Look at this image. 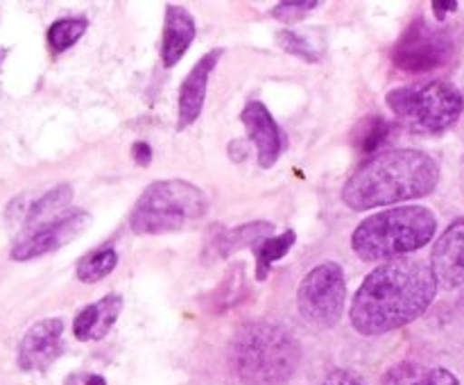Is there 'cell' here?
I'll return each instance as SVG.
<instances>
[{"instance_id":"20","label":"cell","mask_w":464,"mask_h":385,"mask_svg":"<svg viewBox=\"0 0 464 385\" xmlns=\"http://www.w3.org/2000/svg\"><path fill=\"white\" fill-rule=\"evenodd\" d=\"M295 240H297V234H295L293 229L284 231V234L279 236H270L267 240H263L261 245H256L254 247V254H256V265H258V279H266L267 272H270L272 263H276L279 258H284L285 254L290 252V247L295 245Z\"/></svg>"},{"instance_id":"19","label":"cell","mask_w":464,"mask_h":385,"mask_svg":"<svg viewBox=\"0 0 464 385\" xmlns=\"http://www.w3.org/2000/svg\"><path fill=\"white\" fill-rule=\"evenodd\" d=\"M118 265V252L113 247H100L93 252L84 254L77 261V279L84 284H95L102 281L104 276L111 274Z\"/></svg>"},{"instance_id":"28","label":"cell","mask_w":464,"mask_h":385,"mask_svg":"<svg viewBox=\"0 0 464 385\" xmlns=\"http://www.w3.org/2000/svg\"><path fill=\"white\" fill-rule=\"evenodd\" d=\"M86 385H107V380H104L102 376H89Z\"/></svg>"},{"instance_id":"21","label":"cell","mask_w":464,"mask_h":385,"mask_svg":"<svg viewBox=\"0 0 464 385\" xmlns=\"http://www.w3.org/2000/svg\"><path fill=\"white\" fill-rule=\"evenodd\" d=\"M89 27L86 18H59L50 25L48 30V43L54 53H63L71 45H75L82 39V34Z\"/></svg>"},{"instance_id":"27","label":"cell","mask_w":464,"mask_h":385,"mask_svg":"<svg viewBox=\"0 0 464 385\" xmlns=\"http://www.w3.org/2000/svg\"><path fill=\"white\" fill-rule=\"evenodd\" d=\"M456 9H458V3H440V0H433V12L440 21H442L449 12H456Z\"/></svg>"},{"instance_id":"13","label":"cell","mask_w":464,"mask_h":385,"mask_svg":"<svg viewBox=\"0 0 464 385\" xmlns=\"http://www.w3.org/2000/svg\"><path fill=\"white\" fill-rule=\"evenodd\" d=\"M220 57V48L211 50L184 77V82L179 86V98H177V130H186V127L193 125L199 118V113L204 109V100H207L208 77L216 71Z\"/></svg>"},{"instance_id":"9","label":"cell","mask_w":464,"mask_h":385,"mask_svg":"<svg viewBox=\"0 0 464 385\" xmlns=\"http://www.w3.org/2000/svg\"><path fill=\"white\" fill-rule=\"evenodd\" d=\"M89 225L91 216L86 211H82V208L63 213L62 217L48 222V225L36 226V229H27L25 234L14 243L12 258L14 261H32V258H39L44 256V254L54 252V249L63 247L66 243L75 240Z\"/></svg>"},{"instance_id":"24","label":"cell","mask_w":464,"mask_h":385,"mask_svg":"<svg viewBox=\"0 0 464 385\" xmlns=\"http://www.w3.org/2000/svg\"><path fill=\"white\" fill-rule=\"evenodd\" d=\"M317 5H320L317 0H285V3L275 5L270 14L276 18V21L288 25V23H297L302 21V18H306Z\"/></svg>"},{"instance_id":"25","label":"cell","mask_w":464,"mask_h":385,"mask_svg":"<svg viewBox=\"0 0 464 385\" xmlns=\"http://www.w3.org/2000/svg\"><path fill=\"white\" fill-rule=\"evenodd\" d=\"M320 385H367L356 371H349V370H335L322 380Z\"/></svg>"},{"instance_id":"10","label":"cell","mask_w":464,"mask_h":385,"mask_svg":"<svg viewBox=\"0 0 464 385\" xmlns=\"http://www.w3.org/2000/svg\"><path fill=\"white\" fill-rule=\"evenodd\" d=\"M63 322L59 317L41 320L23 335L18 347V365L27 371H44L63 351Z\"/></svg>"},{"instance_id":"16","label":"cell","mask_w":464,"mask_h":385,"mask_svg":"<svg viewBox=\"0 0 464 385\" xmlns=\"http://www.w3.org/2000/svg\"><path fill=\"white\" fill-rule=\"evenodd\" d=\"M275 231V225L266 220L247 222V225L234 226V229H222L218 231L216 240H213V252L216 256H229L236 249L243 247H256L263 240H267Z\"/></svg>"},{"instance_id":"6","label":"cell","mask_w":464,"mask_h":385,"mask_svg":"<svg viewBox=\"0 0 464 385\" xmlns=\"http://www.w3.org/2000/svg\"><path fill=\"white\" fill-rule=\"evenodd\" d=\"M394 118L415 134H442L460 120L464 95L449 82H424L392 89L385 98Z\"/></svg>"},{"instance_id":"7","label":"cell","mask_w":464,"mask_h":385,"mask_svg":"<svg viewBox=\"0 0 464 385\" xmlns=\"http://www.w3.org/2000/svg\"><path fill=\"white\" fill-rule=\"evenodd\" d=\"M347 284H344L343 267L335 261H324L313 267L302 279L297 290L299 313L311 324L334 326L343 317Z\"/></svg>"},{"instance_id":"14","label":"cell","mask_w":464,"mask_h":385,"mask_svg":"<svg viewBox=\"0 0 464 385\" xmlns=\"http://www.w3.org/2000/svg\"><path fill=\"white\" fill-rule=\"evenodd\" d=\"M198 34L195 18L179 5H168L161 34V62L166 68L177 66Z\"/></svg>"},{"instance_id":"18","label":"cell","mask_w":464,"mask_h":385,"mask_svg":"<svg viewBox=\"0 0 464 385\" xmlns=\"http://www.w3.org/2000/svg\"><path fill=\"white\" fill-rule=\"evenodd\" d=\"M71 199L72 188L68 184H62L57 186V188L48 190V193L41 195L39 199H34V202L25 208V216H23L25 226L27 229H36V226H44L48 225V222L62 217L63 213H68L66 207L71 204Z\"/></svg>"},{"instance_id":"22","label":"cell","mask_w":464,"mask_h":385,"mask_svg":"<svg viewBox=\"0 0 464 385\" xmlns=\"http://www.w3.org/2000/svg\"><path fill=\"white\" fill-rule=\"evenodd\" d=\"M390 134H392V125H390L385 118L372 116L365 118L361 125V134H358L356 145L358 149H362L365 154L376 152L383 143H388Z\"/></svg>"},{"instance_id":"2","label":"cell","mask_w":464,"mask_h":385,"mask_svg":"<svg viewBox=\"0 0 464 385\" xmlns=\"http://www.w3.org/2000/svg\"><path fill=\"white\" fill-rule=\"evenodd\" d=\"M440 184V166L421 149H392L367 159L343 186V202L353 211L426 197Z\"/></svg>"},{"instance_id":"4","label":"cell","mask_w":464,"mask_h":385,"mask_svg":"<svg viewBox=\"0 0 464 385\" xmlns=\"http://www.w3.org/2000/svg\"><path fill=\"white\" fill-rule=\"evenodd\" d=\"M438 217L426 207H394L365 217L352 236L362 261H392L417 252L433 240Z\"/></svg>"},{"instance_id":"17","label":"cell","mask_w":464,"mask_h":385,"mask_svg":"<svg viewBox=\"0 0 464 385\" xmlns=\"http://www.w3.org/2000/svg\"><path fill=\"white\" fill-rule=\"evenodd\" d=\"M383 385H460V380L444 367H424L420 362L406 361L390 367Z\"/></svg>"},{"instance_id":"8","label":"cell","mask_w":464,"mask_h":385,"mask_svg":"<svg viewBox=\"0 0 464 385\" xmlns=\"http://www.w3.org/2000/svg\"><path fill=\"white\" fill-rule=\"evenodd\" d=\"M453 54V39L442 27L430 25L424 18H417L403 30L394 43V66L408 72H426L442 68Z\"/></svg>"},{"instance_id":"23","label":"cell","mask_w":464,"mask_h":385,"mask_svg":"<svg viewBox=\"0 0 464 385\" xmlns=\"http://www.w3.org/2000/svg\"><path fill=\"white\" fill-rule=\"evenodd\" d=\"M276 43H279L285 53L304 59V62H317V59H320V53H315V50L311 48L306 36H302L295 30H281L279 34H276Z\"/></svg>"},{"instance_id":"11","label":"cell","mask_w":464,"mask_h":385,"mask_svg":"<svg viewBox=\"0 0 464 385\" xmlns=\"http://www.w3.org/2000/svg\"><path fill=\"white\" fill-rule=\"evenodd\" d=\"M430 270L442 288H460L464 284V217L453 220L433 245Z\"/></svg>"},{"instance_id":"12","label":"cell","mask_w":464,"mask_h":385,"mask_svg":"<svg viewBox=\"0 0 464 385\" xmlns=\"http://www.w3.org/2000/svg\"><path fill=\"white\" fill-rule=\"evenodd\" d=\"M245 130H247V139L256 145L258 163L261 168H272L279 161L281 152H284V134H281L279 125L267 111V107L258 100H249L245 104L243 113H240Z\"/></svg>"},{"instance_id":"15","label":"cell","mask_w":464,"mask_h":385,"mask_svg":"<svg viewBox=\"0 0 464 385\" xmlns=\"http://www.w3.org/2000/svg\"><path fill=\"white\" fill-rule=\"evenodd\" d=\"M122 313L121 294H107L91 306L82 308L72 322V333L77 340H102L116 324L118 315Z\"/></svg>"},{"instance_id":"5","label":"cell","mask_w":464,"mask_h":385,"mask_svg":"<svg viewBox=\"0 0 464 385\" xmlns=\"http://www.w3.org/2000/svg\"><path fill=\"white\" fill-rule=\"evenodd\" d=\"M207 211L208 199L202 188L186 179H163L150 184L136 199L130 226L140 236L170 234L202 220Z\"/></svg>"},{"instance_id":"1","label":"cell","mask_w":464,"mask_h":385,"mask_svg":"<svg viewBox=\"0 0 464 385\" xmlns=\"http://www.w3.org/2000/svg\"><path fill=\"white\" fill-rule=\"evenodd\" d=\"M438 279L420 258H392L365 276L352 302L353 329L383 335L420 320L438 294Z\"/></svg>"},{"instance_id":"26","label":"cell","mask_w":464,"mask_h":385,"mask_svg":"<svg viewBox=\"0 0 464 385\" xmlns=\"http://www.w3.org/2000/svg\"><path fill=\"white\" fill-rule=\"evenodd\" d=\"M131 154H134V161L139 163V166H148V163L152 161V148H150L148 143H143V140L134 143Z\"/></svg>"},{"instance_id":"3","label":"cell","mask_w":464,"mask_h":385,"mask_svg":"<svg viewBox=\"0 0 464 385\" xmlns=\"http://www.w3.org/2000/svg\"><path fill=\"white\" fill-rule=\"evenodd\" d=\"M302 349L288 329L252 322L231 342V365L245 385H284L297 370Z\"/></svg>"}]
</instances>
